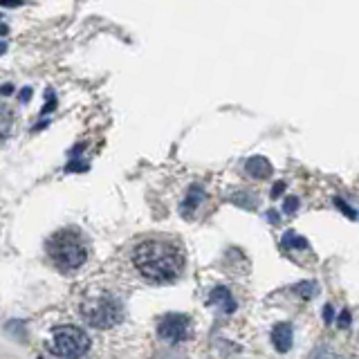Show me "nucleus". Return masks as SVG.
I'll return each instance as SVG.
<instances>
[{
  "label": "nucleus",
  "instance_id": "1a4fd4ad",
  "mask_svg": "<svg viewBox=\"0 0 359 359\" xmlns=\"http://www.w3.org/2000/svg\"><path fill=\"white\" fill-rule=\"evenodd\" d=\"M245 173L254 177V180H267L269 175L274 173L272 162L267 160L263 155H254L250 160H245Z\"/></svg>",
  "mask_w": 359,
  "mask_h": 359
},
{
  "label": "nucleus",
  "instance_id": "6ab92c4d",
  "mask_svg": "<svg viewBox=\"0 0 359 359\" xmlns=\"http://www.w3.org/2000/svg\"><path fill=\"white\" fill-rule=\"evenodd\" d=\"M29 97H32V88H22L20 90V104H27V101H29Z\"/></svg>",
  "mask_w": 359,
  "mask_h": 359
},
{
  "label": "nucleus",
  "instance_id": "9b49d317",
  "mask_svg": "<svg viewBox=\"0 0 359 359\" xmlns=\"http://www.w3.org/2000/svg\"><path fill=\"white\" fill-rule=\"evenodd\" d=\"M280 245H283V250H287V252L290 250H308V241L303 238V236H299L297 231H285Z\"/></svg>",
  "mask_w": 359,
  "mask_h": 359
},
{
  "label": "nucleus",
  "instance_id": "39448f33",
  "mask_svg": "<svg viewBox=\"0 0 359 359\" xmlns=\"http://www.w3.org/2000/svg\"><path fill=\"white\" fill-rule=\"evenodd\" d=\"M157 337L168 344V346H177L187 341L191 337V319L182 312H166L157 321Z\"/></svg>",
  "mask_w": 359,
  "mask_h": 359
},
{
  "label": "nucleus",
  "instance_id": "4be33fe9",
  "mask_svg": "<svg viewBox=\"0 0 359 359\" xmlns=\"http://www.w3.org/2000/svg\"><path fill=\"white\" fill-rule=\"evenodd\" d=\"M11 93H14V86H11V83H5V86H3V95L9 97Z\"/></svg>",
  "mask_w": 359,
  "mask_h": 359
},
{
  "label": "nucleus",
  "instance_id": "f257e3e1",
  "mask_svg": "<svg viewBox=\"0 0 359 359\" xmlns=\"http://www.w3.org/2000/svg\"><path fill=\"white\" fill-rule=\"evenodd\" d=\"M133 267L151 283H171L182 274L187 256L182 245L168 238H146L133 247Z\"/></svg>",
  "mask_w": 359,
  "mask_h": 359
},
{
  "label": "nucleus",
  "instance_id": "0eeeda50",
  "mask_svg": "<svg viewBox=\"0 0 359 359\" xmlns=\"http://www.w3.org/2000/svg\"><path fill=\"white\" fill-rule=\"evenodd\" d=\"M269 341H272L276 353H287L292 344H294V328L287 321H278L269 330Z\"/></svg>",
  "mask_w": 359,
  "mask_h": 359
},
{
  "label": "nucleus",
  "instance_id": "a211bd4d",
  "mask_svg": "<svg viewBox=\"0 0 359 359\" xmlns=\"http://www.w3.org/2000/svg\"><path fill=\"white\" fill-rule=\"evenodd\" d=\"M283 191H285V182H276V184H274V189H272V198L276 200L280 194H283Z\"/></svg>",
  "mask_w": 359,
  "mask_h": 359
},
{
  "label": "nucleus",
  "instance_id": "4468645a",
  "mask_svg": "<svg viewBox=\"0 0 359 359\" xmlns=\"http://www.w3.org/2000/svg\"><path fill=\"white\" fill-rule=\"evenodd\" d=\"M299 205H301V200L297 196L285 198V202H283V213H285V216H294V213L299 211Z\"/></svg>",
  "mask_w": 359,
  "mask_h": 359
},
{
  "label": "nucleus",
  "instance_id": "412c9836",
  "mask_svg": "<svg viewBox=\"0 0 359 359\" xmlns=\"http://www.w3.org/2000/svg\"><path fill=\"white\" fill-rule=\"evenodd\" d=\"M265 218H267L269 222H274V224H276V222L280 220V218H278V213H276V211H267V216H265Z\"/></svg>",
  "mask_w": 359,
  "mask_h": 359
},
{
  "label": "nucleus",
  "instance_id": "2eb2a0df",
  "mask_svg": "<svg viewBox=\"0 0 359 359\" xmlns=\"http://www.w3.org/2000/svg\"><path fill=\"white\" fill-rule=\"evenodd\" d=\"M45 106H43V110H41V115H45L48 117L50 112H54V108H56V95H54V90H48V93H45Z\"/></svg>",
  "mask_w": 359,
  "mask_h": 359
},
{
  "label": "nucleus",
  "instance_id": "423d86ee",
  "mask_svg": "<svg viewBox=\"0 0 359 359\" xmlns=\"http://www.w3.org/2000/svg\"><path fill=\"white\" fill-rule=\"evenodd\" d=\"M205 202H207V189L202 184H191L187 196L180 200V213H182L187 220H191Z\"/></svg>",
  "mask_w": 359,
  "mask_h": 359
},
{
  "label": "nucleus",
  "instance_id": "6e6552de",
  "mask_svg": "<svg viewBox=\"0 0 359 359\" xmlns=\"http://www.w3.org/2000/svg\"><path fill=\"white\" fill-rule=\"evenodd\" d=\"M209 303L213 308H216L220 314H233L236 308H238V303H236L233 294H231V290L229 287H224V285H216V287H211L209 292Z\"/></svg>",
  "mask_w": 359,
  "mask_h": 359
},
{
  "label": "nucleus",
  "instance_id": "ddd939ff",
  "mask_svg": "<svg viewBox=\"0 0 359 359\" xmlns=\"http://www.w3.org/2000/svg\"><path fill=\"white\" fill-rule=\"evenodd\" d=\"M334 207L339 209L346 218H351V220H357V218H359V211H357V209H353V207L348 205V202H346L344 198H339V196L334 198Z\"/></svg>",
  "mask_w": 359,
  "mask_h": 359
},
{
  "label": "nucleus",
  "instance_id": "dca6fc26",
  "mask_svg": "<svg viewBox=\"0 0 359 359\" xmlns=\"http://www.w3.org/2000/svg\"><path fill=\"white\" fill-rule=\"evenodd\" d=\"M337 323H339V328H351V323H353V314L351 310H341L339 312V317H337Z\"/></svg>",
  "mask_w": 359,
  "mask_h": 359
},
{
  "label": "nucleus",
  "instance_id": "9d476101",
  "mask_svg": "<svg viewBox=\"0 0 359 359\" xmlns=\"http://www.w3.org/2000/svg\"><path fill=\"white\" fill-rule=\"evenodd\" d=\"M227 200L231 202V205L241 207V209H247V211H254L258 205H261V200H258V196L252 194V191H247V189L231 191V194L227 196Z\"/></svg>",
  "mask_w": 359,
  "mask_h": 359
},
{
  "label": "nucleus",
  "instance_id": "20e7f679",
  "mask_svg": "<svg viewBox=\"0 0 359 359\" xmlns=\"http://www.w3.org/2000/svg\"><path fill=\"white\" fill-rule=\"evenodd\" d=\"M90 346H93V339L79 325H56L52 330L50 351L56 357H83Z\"/></svg>",
  "mask_w": 359,
  "mask_h": 359
},
{
  "label": "nucleus",
  "instance_id": "f3484780",
  "mask_svg": "<svg viewBox=\"0 0 359 359\" xmlns=\"http://www.w3.org/2000/svg\"><path fill=\"white\" fill-rule=\"evenodd\" d=\"M332 321H334V308L328 303V306L323 308V323H325V325H330Z\"/></svg>",
  "mask_w": 359,
  "mask_h": 359
},
{
  "label": "nucleus",
  "instance_id": "7ed1b4c3",
  "mask_svg": "<svg viewBox=\"0 0 359 359\" xmlns=\"http://www.w3.org/2000/svg\"><path fill=\"white\" fill-rule=\"evenodd\" d=\"M79 314H81V319L90 325V328L108 330L123 321L126 310H123V303L119 297L110 294V292H99V294L86 297L81 301Z\"/></svg>",
  "mask_w": 359,
  "mask_h": 359
},
{
  "label": "nucleus",
  "instance_id": "aec40b11",
  "mask_svg": "<svg viewBox=\"0 0 359 359\" xmlns=\"http://www.w3.org/2000/svg\"><path fill=\"white\" fill-rule=\"evenodd\" d=\"M27 0H3V7H20V5H25Z\"/></svg>",
  "mask_w": 359,
  "mask_h": 359
},
{
  "label": "nucleus",
  "instance_id": "f8f14e48",
  "mask_svg": "<svg viewBox=\"0 0 359 359\" xmlns=\"http://www.w3.org/2000/svg\"><path fill=\"white\" fill-rule=\"evenodd\" d=\"M317 287L319 285L314 283V280H303V283H297L292 290H294V294L301 297L303 301H310V299L317 297Z\"/></svg>",
  "mask_w": 359,
  "mask_h": 359
},
{
  "label": "nucleus",
  "instance_id": "f03ea898",
  "mask_svg": "<svg viewBox=\"0 0 359 359\" xmlns=\"http://www.w3.org/2000/svg\"><path fill=\"white\" fill-rule=\"evenodd\" d=\"M45 252H48L52 265L59 269V272L72 274L88 263L90 245L86 241V236L79 229L65 227L50 236L48 243H45Z\"/></svg>",
  "mask_w": 359,
  "mask_h": 359
}]
</instances>
